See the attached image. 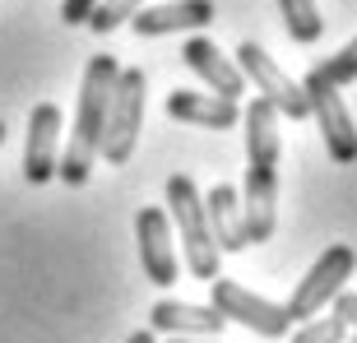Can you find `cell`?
<instances>
[{
	"instance_id": "cell-26",
	"label": "cell",
	"mask_w": 357,
	"mask_h": 343,
	"mask_svg": "<svg viewBox=\"0 0 357 343\" xmlns=\"http://www.w3.org/2000/svg\"><path fill=\"white\" fill-rule=\"evenodd\" d=\"M0 144H5V121H0Z\"/></svg>"
},
{
	"instance_id": "cell-1",
	"label": "cell",
	"mask_w": 357,
	"mask_h": 343,
	"mask_svg": "<svg viewBox=\"0 0 357 343\" xmlns=\"http://www.w3.org/2000/svg\"><path fill=\"white\" fill-rule=\"evenodd\" d=\"M116 56L98 52L84 70L79 84V112H75V130H70V144L61 153V167L56 176L66 185H84L93 176V162H98V148H102V125H107V102H112V89H116Z\"/></svg>"
},
{
	"instance_id": "cell-17",
	"label": "cell",
	"mask_w": 357,
	"mask_h": 343,
	"mask_svg": "<svg viewBox=\"0 0 357 343\" xmlns=\"http://www.w3.org/2000/svg\"><path fill=\"white\" fill-rule=\"evenodd\" d=\"M278 14H283V28H288V38H292V42H302V47L320 42V33H325V19H320L316 0H278Z\"/></svg>"
},
{
	"instance_id": "cell-12",
	"label": "cell",
	"mask_w": 357,
	"mask_h": 343,
	"mask_svg": "<svg viewBox=\"0 0 357 343\" xmlns=\"http://www.w3.org/2000/svg\"><path fill=\"white\" fill-rule=\"evenodd\" d=\"M181 61H185V70H195L199 79L209 84V93H218L227 102H237L241 93H246V75L237 70V61L223 56L209 38H190L181 47Z\"/></svg>"
},
{
	"instance_id": "cell-16",
	"label": "cell",
	"mask_w": 357,
	"mask_h": 343,
	"mask_svg": "<svg viewBox=\"0 0 357 343\" xmlns=\"http://www.w3.org/2000/svg\"><path fill=\"white\" fill-rule=\"evenodd\" d=\"M204 218H209V232L218 241L223 255L246 251V227H241V195L232 185H213L204 195Z\"/></svg>"
},
{
	"instance_id": "cell-21",
	"label": "cell",
	"mask_w": 357,
	"mask_h": 343,
	"mask_svg": "<svg viewBox=\"0 0 357 343\" xmlns=\"http://www.w3.org/2000/svg\"><path fill=\"white\" fill-rule=\"evenodd\" d=\"M93 10H98V0H61V24L79 28V24H89Z\"/></svg>"
},
{
	"instance_id": "cell-20",
	"label": "cell",
	"mask_w": 357,
	"mask_h": 343,
	"mask_svg": "<svg viewBox=\"0 0 357 343\" xmlns=\"http://www.w3.org/2000/svg\"><path fill=\"white\" fill-rule=\"evenodd\" d=\"M292 343H348V325L339 316H311L292 330Z\"/></svg>"
},
{
	"instance_id": "cell-18",
	"label": "cell",
	"mask_w": 357,
	"mask_h": 343,
	"mask_svg": "<svg viewBox=\"0 0 357 343\" xmlns=\"http://www.w3.org/2000/svg\"><path fill=\"white\" fill-rule=\"evenodd\" d=\"M306 75L320 79V84H330V89H348V84H357V38L348 42V47H339L334 56H325L320 66H311Z\"/></svg>"
},
{
	"instance_id": "cell-23",
	"label": "cell",
	"mask_w": 357,
	"mask_h": 343,
	"mask_svg": "<svg viewBox=\"0 0 357 343\" xmlns=\"http://www.w3.org/2000/svg\"><path fill=\"white\" fill-rule=\"evenodd\" d=\"M167 343H218V339H195V334H167Z\"/></svg>"
},
{
	"instance_id": "cell-19",
	"label": "cell",
	"mask_w": 357,
	"mask_h": 343,
	"mask_svg": "<svg viewBox=\"0 0 357 343\" xmlns=\"http://www.w3.org/2000/svg\"><path fill=\"white\" fill-rule=\"evenodd\" d=\"M144 5L149 0H98V10L89 14V28L107 38V33H116L121 24H130L135 10H144Z\"/></svg>"
},
{
	"instance_id": "cell-22",
	"label": "cell",
	"mask_w": 357,
	"mask_h": 343,
	"mask_svg": "<svg viewBox=\"0 0 357 343\" xmlns=\"http://www.w3.org/2000/svg\"><path fill=\"white\" fill-rule=\"evenodd\" d=\"M334 316H339V320H344V325H348V330H357V292H339V297H334Z\"/></svg>"
},
{
	"instance_id": "cell-2",
	"label": "cell",
	"mask_w": 357,
	"mask_h": 343,
	"mask_svg": "<svg viewBox=\"0 0 357 343\" xmlns=\"http://www.w3.org/2000/svg\"><path fill=\"white\" fill-rule=\"evenodd\" d=\"M167 218H172L176 237H181V251H185V269L204 283L218 278V264H223V251L209 232V218H204V195L199 185L185 176V172H172L167 176Z\"/></svg>"
},
{
	"instance_id": "cell-15",
	"label": "cell",
	"mask_w": 357,
	"mask_h": 343,
	"mask_svg": "<svg viewBox=\"0 0 357 343\" xmlns=\"http://www.w3.org/2000/svg\"><path fill=\"white\" fill-rule=\"evenodd\" d=\"M246 125V167H278V112L269 98H251L241 112Z\"/></svg>"
},
{
	"instance_id": "cell-10",
	"label": "cell",
	"mask_w": 357,
	"mask_h": 343,
	"mask_svg": "<svg viewBox=\"0 0 357 343\" xmlns=\"http://www.w3.org/2000/svg\"><path fill=\"white\" fill-rule=\"evenodd\" d=\"M241 195V227H246V246H260V241L274 237L278 223V167H246V185Z\"/></svg>"
},
{
	"instance_id": "cell-3",
	"label": "cell",
	"mask_w": 357,
	"mask_h": 343,
	"mask_svg": "<svg viewBox=\"0 0 357 343\" xmlns=\"http://www.w3.org/2000/svg\"><path fill=\"white\" fill-rule=\"evenodd\" d=\"M144 93H149V79L139 66H126L116 75V89H112V102H107L102 148H98V158H107L112 167L130 162L135 153V139H139V125H144Z\"/></svg>"
},
{
	"instance_id": "cell-9",
	"label": "cell",
	"mask_w": 357,
	"mask_h": 343,
	"mask_svg": "<svg viewBox=\"0 0 357 343\" xmlns=\"http://www.w3.org/2000/svg\"><path fill=\"white\" fill-rule=\"evenodd\" d=\"M61 167V107L38 102L28 112V139H24V176L33 185L56 181Z\"/></svg>"
},
{
	"instance_id": "cell-7",
	"label": "cell",
	"mask_w": 357,
	"mask_h": 343,
	"mask_svg": "<svg viewBox=\"0 0 357 343\" xmlns=\"http://www.w3.org/2000/svg\"><path fill=\"white\" fill-rule=\"evenodd\" d=\"M135 241H139V264H144V278L153 288H172L181 278V260H176L172 246V218L158 204H144L135 213Z\"/></svg>"
},
{
	"instance_id": "cell-6",
	"label": "cell",
	"mask_w": 357,
	"mask_h": 343,
	"mask_svg": "<svg viewBox=\"0 0 357 343\" xmlns=\"http://www.w3.org/2000/svg\"><path fill=\"white\" fill-rule=\"evenodd\" d=\"M237 70L246 75V84H255V89H260V98H269V102H274L278 116H288V121H306V116H311V102H306L302 84L288 79L260 42H241V47H237Z\"/></svg>"
},
{
	"instance_id": "cell-8",
	"label": "cell",
	"mask_w": 357,
	"mask_h": 343,
	"mask_svg": "<svg viewBox=\"0 0 357 343\" xmlns=\"http://www.w3.org/2000/svg\"><path fill=\"white\" fill-rule=\"evenodd\" d=\"M302 93H306V102H311V116L320 125V139L330 148V158L344 162V167L357 162V125H353V112L344 107V93L311 79V75L302 79Z\"/></svg>"
},
{
	"instance_id": "cell-4",
	"label": "cell",
	"mask_w": 357,
	"mask_h": 343,
	"mask_svg": "<svg viewBox=\"0 0 357 343\" xmlns=\"http://www.w3.org/2000/svg\"><path fill=\"white\" fill-rule=\"evenodd\" d=\"M353 269H357V251H353V246H344V241L325 246V251H320V260L306 269V278L292 288L288 302H283V306H288V316H292V325H302V320L320 316V311H325V306L344 292V283L353 278Z\"/></svg>"
},
{
	"instance_id": "cell-24",
	"label": "cell",
	"mask_w": 357,
	"mask_h": 343,
	"mask_svg": "<svg viewBox=\"0 0 357 343\" xmlns=\"http://www.w3.org/2000/svg\"><path fill=\"white\" fill-rule=\"evenodd\" d=\"M126 343H158V339H153V330H135Z\"/></svg>"
},
{
	"instance_id": "cell-5",
	"label": "cell",
	"mask_w": 357,
	"mask_h": 343,
	"mask_svg": "<svg viewBox=\"0 0 357 343\" xmlns=\"http://www.w3.org/2000/svg\"><path fill=\"white\" fill-rule=\"evenodd\" d=\"M209 306L223 320H237V325H246V330L260 334V339H283V334L292 330L288 306L269 302V297L241 288V283H232V278H223V274L209 283Z\"/></svg>"
},
{
	"instance_id": "cell-13",
	"label": "cell",
	"mask_w": 357,
	"mask_h": 343,
	"mask_svg": "<svg viewBox=\"0 0 357 343\" xmlns=\"http://www.w3.org/2000/svg\"><path fill=\"white\" fill-rule=\"evenodd\" d=\"M167 116L185 121V125H204V130H232V125H241V107L218 98V93L172 89L167 93Z\"/></svg>"
},
{
	"instance_id": "cell-14",
	"label": "cell",
	"mask_w": 357,
	"mask_h": 343,
	"mask_svg": "<svg viewBox=\"0 0 357 343\" xmlns=\"http://www.w3.org/2000/svg\"><path fill=\"white\" fill-rule=\"evenodd\" d=\"M227 320L213 306H195V302H172L162 297L149 311V330L153 334H195V339H218Z\"/></svg>"
},
{
	"instance_id": "cell-25",
	"label": "cell",
	"mask_w": 357,
	"mask_h": 343,
	"mask_svg": "<svg viewBox=\"0 0 357 343\" xmlns=\"http://www.w3.org/2000/svg\"><path fill=\"white\" fill-rule=\"evenodd\" d=\"M348 343H357V330H348Z\"/></svg>"
},
{
	"instance_id": "cell-11",
	"label": "cell",
	"mask_w": 357,
	"mask_h": 343,
	"mask_svg": "<svg viewBox=\"0 0 357 343\" xmlns=\"http://www.w3.org/2000/svg\"><path fill=\"white\" fill-rule=\"evenodd\" d=\"M213 24V0H167V5H144L135 10L130 28L139 38H167V33H195Z\"/></svg>"
}]
</instances>
